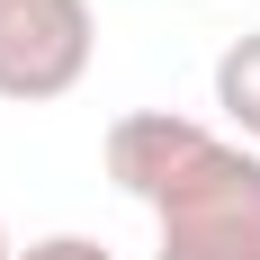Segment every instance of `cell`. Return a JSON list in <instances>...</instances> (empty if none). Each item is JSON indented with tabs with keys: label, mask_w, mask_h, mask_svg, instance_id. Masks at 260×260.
<instances>
[{
	"label": "cell",
	"mask_w": 260,
	"mask_h": 260,
	"mask_svg": "<svg viewBox=\"0 0 260 260\" xmlns=\"http://www.w3.org/2000/svg\"><path fill=\"white\" fill-rule=\"evenodd\" d=\"M108 180L153 207V260H260V153L234 135L135 108L108 126Z\"/></svg>",
	"instance_id": "6da1fadb"
},
{
	"label": "cell",
	"mask_w": 260,
	"mask_h": 260,
	"mask_svg": "<svg viewBox=\"0 0 260 260\" xmlns=\"http://www.w3.org/2000/svg\"><path fill=\"white\" fill-rule=\"evenodd\" d=\"M90 54H99L90 0H0V99L9 108L72 99Z\"/></svg>",
	"instance_id": "7a4b0ae2"
},
{
	"label": "cell",
	"mask_w": 260,
	"mask_h": 260,
	"mask_svg": "<svg viewBox=\"0 0 260 260\" xmlns=\"http://www.w3.org/2000/svg\"><path fill=\"white\" fill-rule=\"evenodd\" d=\"M215 108L234 117L242 144H260V27H251V36H234V45L215 54Z\"/></svg>",
	"instance_id": "3957f363"
},
{
	"label": "cell",
	"mask_w": 260,
	"mask_h": 260,
	"mask_svg": "<svg viewBox=\"0 0 260 260\" xmlns=\"http://www.w3.org/2000/svg\"><path fill=\"white\" fill-rule=\"evenodd\" d=\"M18 260H117L108 242H90V234H45V242H27Z\"/></svg>",
	"instance_id": "277c9868"
},
{
	"label": "cell",
	"mask_w": 260,
	"mask_h": 260,
	"mask_svg": "<svg viewBox=\"0 0 260 260\" xmlns=\"http://www.w3.org/2000/svg\"><path fill=\"white\" fill-rule=\"evenodd\" d=\"M0 260H18V242H9V224H0Z\"/></svg>",
	"instance_id": "5b68a950"
}]
</instances>
